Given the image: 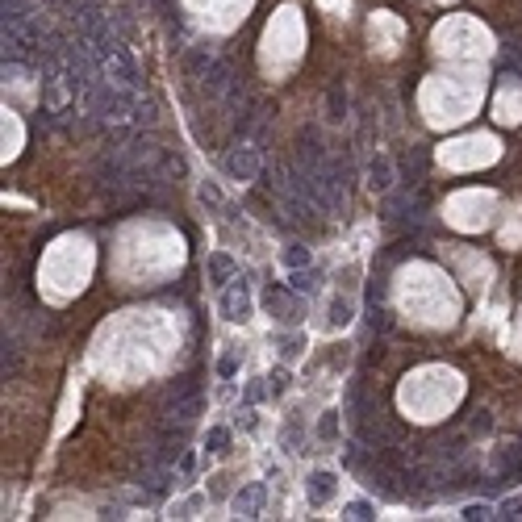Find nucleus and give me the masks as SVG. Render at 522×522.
I'll use <instances>...</instances> for the list:
<instances>
[{
  "instance_id": "nucleus-1",
  "label": "nucleus",
  "mask_w": 522,
  "mask_h": 522,
  "mask_svg": "<svg viewBox=\"0 0 522 522\" xmlns=\"http://www.w3.org/2000/svg\"><path fill=\"white\" fill-rule=\"evenodd\" d=\"M46 42V21L34 13L30 21L5 25V63H38Z\"/></svg>"
},
{
  "instance_id": "nucleus-2",
  "label": "nucleus",
  "mask_w": 522,
  "mask_h": 522,
  "mask_svg": "<svg viewBox=\"0 0 522 522\" xmlns=\"http://www.w3.org/2000/svg\"><path fill=\"white\" fill-rule=\"evenodd\" d=\"M222 168H226V176L238 180V184H255V180H259V146H251V142L230 146Z\"/></svg>"
},
{
  "instance_id": "nucleus-3",
  "label": "nucleus",
  "mask_w": 522,
  "mask_h": 522,
  "mask_svg": "<svg viewBox=\"0 0 522 522\" xmlns=\"http://www.w3.org/2000/svg\"><path fill=\"white\" fill-rule=\"evenodd\" d=\"M222 313L226 322H247L251 318V293H247V280H234L222 288Z\"/></svg>"
},
{
  "instance_id": "nucleus-4",
  "label": "nucleus",
  "mask_w": 522,
  "mask_h": 522,
  "mask_svg": "<svg viewBox=\"0 0 522 522\" xmlns=\"http://www.w3.org/2000/svg\"><path fill=\"white\" fill-rule=\"evenodd\" d=\"M334 489H339V477L334 473H309V485H305V493H309V506H326L330 497H334Z\"/></svg>"
},
{
  "instance_id": "nucleus-5",
  "label": "nucleus",
  "mask_w": 522,
  "mask_h": 522,
  "mask_svg": "<svg viewBox=\"0 0 522 522\" xmlns=\"http://www.w3.org/2000/svg\"><path fill=\"white\" fill-rule=\"evenodd\" d=\"M264 497H268L264 485L238 489V493H234V514H238V518H259V510H264Z\"/></svg>"
},
{
  "instance_id": "nucleus-6",
  "label": "nucleus",
  "mask_w": 522,
  "mask_h": 522,
  "mask_svg": "<svg viewBox=\"0 0 522 522\" xmlns=\"http://www.w3.org/2000/svg\"><path fill=\"white\" fill-rule=\"evenodd\" d=\"M368 184H372L376 192H389V188H393V163L385 159V155H376V159L368 163Z\"/></svg>"
},
{
  "instance_id": "nucleus-7",
  "label": "nucleus",
  "mask_w": 522,
  "mask_h": 522,
  "mask_svg": "<svg viewBox=\"0 0 522 522\" xmlns=\"http://www.w3.org/2000/svg\"><path fill=\"white\" fill-rule=\"evenodd\" d=\"M209 280H214L218 288H226L234 280V259L230 255H209Z\"/></svg>"
},
{
  "instance_id": "nucleus-8",
  "label": "nucleus",
  "mask_w": 522,
  "mask_h": 522,
  "mask_svg": "<svg viewBox=\"0 0 522 522\" xmlns=\"http://www.w3.org/2000/svg\"><path fill=\"white\" fill-rule=\"evenodd\" d=\"M347 117V88H343V80L339 84H330V92H326V122H343Z\"/></svg>"
},
{
  "instance_id": "nucleus-9",
  "label": "nucleus",
  "mask_w": 522,
  "mask_h": 522,
  "mask_svg": "<svg viewBox=\"0 0 522 522\" xmlns=\"http://www.w3.org/2000/svg\"><path fill=\"white\" fill-rule=\"evenodd\" d=\"M318 280H322V276L313 272V268H297L293 280H288V288H293V293H318Z\"/></svg>"
},
{
  "instance_id": "nucleus-10",
  "label": "nucleus",
  "mask_w": 522,
  "mask_h": 522,
  "mask_svg": "<svg viewBox=\"0 0 522 522\" xmlns=\"http://www.w3.org/2000/svg\"><path fill=\"white\" fill-rule=\"evenodd\" d=\"M214 63H218V55H214V50H209V46H201V50H192V55H188V71H192L196 80H201V76H205L209 67H214Z\"/></svg>"
},
{
  "instance_id": "nucleus-11",
  "label": "nucleus",
  "mask_w": 522,
  "mask_h": 522,
  "mask_svg": "<svg viewBox=\"0 0 522 522\" xmlns=\"http://www.w3.org/2000/svg\"><path fill=\"white\" fill-rule=\"evenodd\" d=\"M17 368H21V355H17V343H9V339H5V355H0V372H5V381H9V376H13Z\"/></svg>"
},
{
  "instance_id": "nucleus-12",
  "label": "nucleus",
  "mask_w": 522,
  "mask_h": 522,
  "mask_svg": "<svg viewBox=\"0 0 522 522\" xmlns=\"http://www.w3.org/2000/svg\"><path fill=\"white\" fill-rule=\"evenodd\" d=\"M318 439L322 443H334L339 439V413L330 409V413H322V422H318Z\"/></svg>"
},
{
  "instance_id": "nucleus-13",
  "label": "nucleus",
  "mask_w": 522,
  "mask_h": 522,
  "mask_svg": "<svg viewBox=\"0 0 522 522\" xmlns=\"http://www.w3.org/2000/svg\"><path fill=\"white\" fill-rule=\"evenodd\" d=\"M205 447L214 451V455H222V451L230 447V431H226V427H214V431H209V439H205Z\"/></svg>"
},
{
  "instance_id": "nucleus-14",
  "label": "nucleus",
  "mask_w": 522,
  "mask_h": 522,
  "mask_svg": "<svg viewBox=\"0 0 522 522\" xmlns=\"http://www.w3.org/2000/svg\"><path fill=\"white\" fill-rule=\"evenodd\" d=\"M343 518H351V522H368V518H376V510H372V501H351V506L343 510Z\"/></svg>"
},
{
  "instance_id": "nucleus-15",
  "label": "nucleus",
  "mask_w": 522,
  "mask_h": 522,
  "mask_svg": "<svg viewBox=\"0 0 522 522\" xmlns=\"http://www.w3.org/2000/svg\"><path fill=\"white\" fill-rule=\"evenodd\" d=\"M497 518H506V522H522V497H506V501L497 506Z\"/></svg>"
},
{
  "instance_id": "nucleus-16",
  "label": "nucleus",
  "mask_w": 522,
  "mask_h": 522,
  "mask_svg": "<svg viewBox=\"0 0 522 522\" xmlns=\"http://www.w3.org/2000/svg\"><path fill=\"white\" fill-rule=\"evenodd\" d=\"M284 264L297 272V268H309V247H288L284 251Z\"/></svg>"
},
{
  "instance_id": "nucleus-17",
  "label": "nucleus",
  "mask_w": 522,
  "mask_h": 522,
  "mask_svg": "<svg viewBox=\"0 0 522 522\" xmlns=\"http://www.w3.org/2000/svg\"><path fill=\"white\" fill-rule=\"evenodd\" d=\"M464 518H468V522H485V518H497V514H493L485 501H473V506H464Z\"/></svg>"
},
{
  "instance_id": "nucleus-18",
  "label": "nucleus",
  "mask_w": 522,
  "mask_h": 522,
  "mask_svg": "<svg viewBox=\"0 0 522 522\" xmlns=\"http://www.w3.org/2000/svg\"><path fill=\"white\" fill-rule=\"evenodd\" d=\"M330 322H334V326H347V322H351V305H347L343 297L330 305Z\"/></svg>"
},
{
  "instance_id": "nucleus-19",
  "label": "nucleus",
  "mask_w": 522,
  "mask_h": 522,
  "mask_svg": "<svg viewBox=\"0 0 522 522\" xmlns=\"http://www.w3.org/2000/svg\"><path fill=\"white\" fill-rule=\"evenodd\" d=\"M264 301H268V309H272V318H276V313H280V318H288V313H284V293H280V288H268Z\"/></svg>"
},
{
  "instance_id": "nucleus-20",
  "label": "nucleus",
  "mask_w": 522,
  "mask_h": 522,
  "mask_svg": "<svg viewBox=\"0 0 522 522\" xmlns=\"http://www.w3.org/2000/svg\"><path fill=\"white\" fill-rule=\"evenodd\" d=\"M201 201H205V205H214V209H218V205H222V192H218L214 184H201Z\"/></svg>"
},
{
  "instance_id": "nucleus-21",
  "label": "nucleus",
  "mask_w": 522,
  "mask_h": 522,
  "mask_svg": "<svg viewBox=\"0 0 522 522\" xmlns=\"http://www.w3.org/2000/svg\"><path fill=\"white\" fill-rule=\"evenodd\" d=\"M234 372H238V359L234 355H222L218 359V376H234Z\"/></svg>"
},
{
  "instance_id": "nucleus-22",
  "label": "nucleus",
  "mask_w": 522,
  "mask_h": 522,
  "mask_svg": "<svg viewBox=\"0 0 522 522\" xmlns=\"http://www.w3.org/2000/svg\"><path fill=\"white\" fill-rule=\"evenodd\" d=\"M284 385H288L284 372H272V376H268V389H272V393H284Z\"/></svg>"
},
{
  "instance_id": "nucleus-23",
  "label": "nucleus",
  "mask_w": 522,
  "mask_h": 522,
  "mask_svg": "<svg viewBox=\"0 0 522 522\" xmlns=\"http://www.w3.org/2000/svg\"><path fill=\"white\" fill-rule=\"evenodd\" d=\"M146 489H150V493H163V489H168V477H163V473H159V477H150Z\"/></svg>"
},
{
  "instance_id": "nucleus-24",
  "label": "nucleus",
  "mask_w": 522,
  "mask_h": 522,
  "mask_svg": "<svg viewBox=\"0 0 522 522\" xmlns=\"http://www.w3.org/2000/svg\"><path fill=\"white\" fill-rule=\"evenodd\" d=\"M473 431H481V435L489 431V413H481V418H473Z\"/></svg>"
}]
</instances>
